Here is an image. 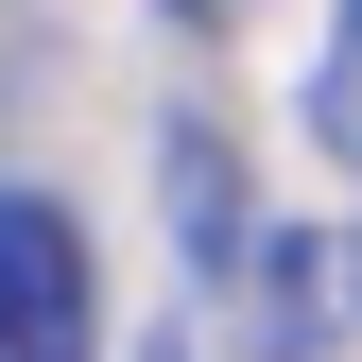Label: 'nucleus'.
Returning <instances> with one entry per match:
<instances>
[{"label":"nucleus","mask_w":362,"mask_h":362,"mask_svg":"<svg viewBox=\"0 0 362 362\" xmlns=\"http://www.w3.org/2000/svg\"><path fill=\"white\" fill-rule=\"evenodd\" d=\"M139 362H190V345H139Z\"/></svg>","instance_id":"4"},{"label":"nucleus","mask_w":362,"mask_h":362,"mask_svg":"<svg viewBox=\"0 0 362 362\" xmlns=\"http://www.w3.org/2000/svg\"><path fill=\"white\" fill-rule=\"evenodd\" d=\"M104 345V276H86V224L52 190H0V362H86Z\"/></svg>","instance_id":"1"},{"label":"nucleus","mask_w":362,"mask_h":362,"mask_svg":"<svg viewBox=\"0 0 362 362\" xmlns=\"http://www.w3.org/2000/svg\"><path fill=\"white\" fill-rule=\"evenodd\" d=\"M156 18H190V35H242V18H259V0H156Z\"/></svg>","instance_id":"3"},{"label":"nucleus","mask_w":362,"mask_h":362,"mask_svg":"<svg viewBox=\"0 0 362 362\" xmlns=\"http://www.w3.org/2000/svg\"><path fill=\"white\" fill-rule=\"evenodd\" d=\"M310 139H328V156L362 173V0L328 18V52H310Z\"/></svg>","instance_id":"2"}]
</instances>
